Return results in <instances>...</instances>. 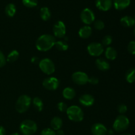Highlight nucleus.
Instances as JSON below:
<instances>
[{
  "label": "nucleus",
  "instance_id": "f257e3e1",
  "mask_svg": "<svg viewBox=\"0 0 135 135\" xmlns=\"http://www.w3.org/2000/svg\"><path fill=\"white\" fill-rule=\"evenodd\" d=\"M56 42L54 36L51 34H43L37 39L36 47L37 50L41 51H47L51 50Z\"/></svg>",
  "mask_w": 135,
  "mask_h": 135
},
{
  "label": "nucleus",
  "instance_id": "f03ea898",
  "mask_svg": "<svg viewBox=\"0 0 135 135\" xmlns=\"http://www.w3.org/2000/svg\"><path fill=\"white\" fill-rule=\"evenodd\" d=\"M19 129L22 135H33L37 131L38 126L32 120L26 119L21 122Z\"/></svg>",
  "mask_w": 135,
  "mask_h": 135
},
{
  "label": "nucleus",
  "instance_id": "7ed1b4c3",
  "mask_svg": "<svg viewBox=\"0 0 135 135\" xmlns=\"http://www.w3.org/2000/svg\"><path fill=\"white\" fill-rule=\"evenodd\" d=\"M67 116L70 120L75 122H80L84 118V113L80 107L72 105L67 108L66 111Z\"/></svg>",
  "mask_w": 135,
  "mask_h": 135
},
{
  "label": "nucleus",
  "instance_id": "20e7f679",
  "mask_svg": "<svg viewBox=\"0 0 135 135\" xmlns=\"http://www.w3.org/2000/svg\"><path fill=\"white\" fill-rule=\"evenodd\" d=\"M31 98L27 95H22L17 100L15 104V109L17 112L23 113L29 109L31 104Z\"/></svg>",
  "mask_w": 135,
  "mask_h": 135
},
{
  "label": "nucleus",
  "instance_id": "39448f33",
  "mask_svg": "<svg viewBox=\"0 0 135 135\" xmlns=\"http://www.w3.org/2000/svg\"><path fill=\"white\" fill-rule=\"evenodd\" d=\"M129 126V119L123 115H119L115 120L113 125V130L121 133L128 129Z\"/></svg>",
  "mask_w": 135,
  "mask_h": 135
},
{
  "label": "nucleus",
  "instance_id": "423d86ee",
  "mask_svg": "<svg viewBox=\"0 0 135 135\" xmlns=\"http://www.w3.org/2000/svg\"><path fill=\"white\" fill-rule=\"evenodd\" d=\"M38 65L41 71L46 75H52L55 71V67L54 62L49 58L42 59L40 61Z\"/></svg>",
  "mask_w": 135,
  "mask_h": 135
},
{
  "label": "nucleus",
  "instance_id": "0eeeda50",
  "mask_svg": "<svg viewBox=\"0 0 135 135\" xmlns=\"http://www.w3.org/2000/svg\"><path fill=\"white\" fill-rule=\"evenodd\" d=\"M88 54L94 57H98L103 54L104 51V46L98 42H92L87 46Z\"/></svg>",
  "mask_w": 135,
  "mask_h": 135
},
{
  "label": "nucleus",
  "instance_id": "6e6552de",
  "mask_svg": "<svg viewBox=\"0 0 135 135\" xmlns=\"http://www.w3.org/2000/svg\"><path fill=\"white\" fill-rule=\"evenodd\" d=\"M80 19L85 25H89L93 23L95 21V15L91 9L88 8L83 9L80 13Z\"/></svg>",
  "mask_w": 135,
  "mask_h": 135
},
{
  "label": "nucleus",
  "instance_id": "1a4fd4ad",
  "mask_svg": "<svg viewBox=\"0 0 135 135\" xmlns=\"http://www.w3.org/2000/svg\"><path fill=\"white\" fill-rule=\"evenodd\" d=\"M53 32H54V36L56 38H64L66 34V26L64 22L61 21L55 22L53 27Z\"/></svg>",
  "mask_w": 135,
  "mask_h": 135
},
{
  "label": "nucleus",
  "instance_id": "9d476101",
  "mask_svg": "<svg viewBox=\"0 0 135 135\" xmlns=\"http://www.w3.org/2000/svg\"><path fill=\"white\" fill-rule=\"evenodd\" d=\"M88 76L86 73L82 71H76L72 75V80L75 84L79 85H84L88 83Z\"/></svg>",
  "mask_w": 135,
  "mask_h": 135
},
{
  "label": "nucleus",
  "instance_id": "9b49d317",
  "mask_svg": "<svg viewBox=\"0 0 135 135\" xmlns=\"http://www.w3.org/2000/svg\"><path fill=\"white\" fill-rule=\"evenodd\" d=\"M42 84L43 86L48 90H55L59 86V80L57 78L51 76L45 79Z\"/></svg>",
  "mask_w": 135,
  "mask_h": 135
},
{
  "label": "nucleus",
  "instance_id": "f8f14e48",
  "mask_svg": "<svg viewBox=\"0 0 135 135\" xmlns=\"http://www.w3.org/2000/svg\"><path fill=\"white\" fill-rule=\"evenodd\" d=\"M108 129L102 123H95L91 128V133L93 135H106Z\"/></svg>",
  "mask_w": 135,
  "mask_h": 135
},
{
  "label": "nucleus",
  "instance_id": "ddd939ff",
  "mask_svg": "<svg viewBox=\"0 0 135 135\" xmlns=\"http://www.w3.org/2000/svg\"><path fill=\"white\" fill-rule=\"evenodd\" d=\"M79 102L85 107L92 106L94 103V98L92 95L85 94L79 98Z\"/></svg>",
  "mask_w": 135,
  "mask_h": 135
},
{
  "label": "nucleus",
  "instance_id": "4468645a",
  "mask_svg": "<svg viewBox=\"0 0 135 135\" xmlns=\"http://www.w3.org/2000/svg\"><path fill=\"white\" fill-rule=\"evenodd\" d=\"M96 6L100 10L107 11L112 7V0H96Z\"/></svg>",
  "mask_w": 135,
  "mask_h": 135
},
{
  "label": "nucleus",
  "instance_id": "2eb2a0df",
  "mask_svg": "<svg viewBox=\"0 0 135 135\" xmlns=\"http://www.w3.org/2000/svg\"><path fill=\"white\" fill-rule=\"evenodd\" d=\"M92 28L90 26H88V25L81 27L79 31V36L81 38H83V39H87V38H89L92 35Z\"/></svg>",
  "mask_w": 135,
  "mask_h": 135
},
{
  "label": "nucleus",
  "instance_id": "dca6fc26",
  "mask_svg": "<svg viewBox=\"0 0 135 135\" xmlns=\"http://www.w3.org/2000/svg\"><path fill=\"white\" fill-rule=\"evenodd\" d=\"M96 65L98 69L102 71H108L110 68L109 63L105 59H103V58H98V59H96Z\"/></svg>",
  "mask_w": 135,
  "mask_h": 135
},
{
  "label": "nucleus",
  "instance_id": "f3484780",
  "mask_svg": "<svg viewBox=\"0 0 135 135\" xmlns=\"http://www.w3.org/2000/svg\"><path fill=\"white\" fill-rule=\"evenodd\" d=\"M131 0H114V7L117 10H123L129 6Z\"/></svg>",
  "mask_w": 135,
  "mask_h": 135
},
{
  "label": "nucleus",
  "instance_id": "a211bd4d",
  "mask_svg": "<svg viewBox=\"0 0 135 135\" xmlns=\"http://www.w3.org/2000/svg\"><path fill=\"white\" fill-rule=\"evenodd\" d=\"M62 94L64 98L67 100H72L76 96V92L75 90L71 87H66L63 89Z\"/></svg>",
  "mask_w": 135,
  "mask_h": 135
},
{
  "label": "nucleus",
  "instance_id": "6ab92c4d",
  "mask_svg": "<svg viewBox=\"0 0 135 135\" xmlns=\"http://www.w3.org/2000/svg\"><path fill=\"white\" fill-rule=\"evenodd\" d=\"M120 22L122 26L125 27H131L135 25L134 18L130 16H125L120 20Z\"/></svg>",
  "mask_w": 135,
  "mask_h": 135
},
{
  "label": "nucleus",
  "instance_id": "aec40b11",
  "mask_svg": "<svg viewBox=\"0 0 135 135\" xmlns=\"http://www.w3.org/2000/svg\"><path fill=\"white\" fill-rule=\"evenodd\" d=\"M63 126V121L59 117H54L51 120V127L54 131H58Z\"/></svg>",
  "mask_w": 135,
  "mask_h": 135
},
{
  "label": "nucleus",
  "instance_id": "412c9836",
  "mask_svg": "<svg viewBox=\"0 0 135 135\" xmlns=\"http://www.w3.org/2000/svg\"><path fill=\"white\" fill-rule=\"evenodd\" d=\"M105 57L109 60H114L117 56V52L113 47H108L105 51Z\"/></svg>",
  "mask_w": 135,
  "mask_h": 135
},
{
  "label": "nucleus",
  "instance_id": "4be33fe9",
  "mask_svg": "<svg viewBox=\"0 0 135 135\" xmlns=\"http://www.w3.org/2000/svg\"><path fill=\"white\" fill-rule=\"evenodd\" d=\"M40 14L41 18L44 21H48L51 18V13H50V9L46 7L41 8Z\"/></svg>",
  "mask_w": 135,
  "mask_h": 135
},
{
  "label": "nucleus",
  "instance_id": "5701e85b",
  "mask_svg": "<svg viewBox=\"0 0 135 135\" xmlns=\"http://www.w3.org/2000/svg\"><path fill=\"white\" fill-rule=\"evenodd\" d=\"M16 7L13 3H9L5 7V14L9 17H13L16 13Z\"/></svg>",
  "mask_w": 135,
  "mask_h": 135
},
{
  "label": "nucleus",
  "instance_id": "b1692460",
  "mask_svg": "<svg viewBox=\"0 0 135 135\" xmlns=\"http://www.w3.org/2000/svg\"><path fill=\"white\" fill-rule=\"evenodd\" d=\"M18 57H19V53L18 52V51L13 50L8 54L6 58L7 61L9 62V63H13L18 59Z\"/></svg>",
  "mask_w": 135,
  "mask_h": 135
},
{
  "label": "nucleus",
  "instance_id": "393cba45",
  "mask_svg": "<svg viewBox=\"0 0 135 135\" xmlns=\"http://www.w3.org/2000/svg\"><path fill=\"white\" fill-rule=\"evenodd\" d=\"M126 80L129 83H133L135 81V69L131 68L127 71L125 75Z\"/></svg>",
  "mask_w": 135,
  "mask_h": 135
},
{
  "label": "nucleus",
  "instance_id": "a878e982",
  "mask_svg": "<svg viewBox=\"0 0 135 135\" xmlns=\"http://www.w3.org/2000/svg\"><path fill=\"white\" fill-rule=\"evenodd\" d=\"M33 105L34 107L38 111V112H42L44 108V104L42 100L40 98L35 97L33 99Z\"/></svg>",
  "mask_w": 135,
  "mask_h": 135
},
{
  "label": "nucleus",
  "instance_id": "bb28decb",
  "mask_svg": "<svg viewBox=\"0 0 135 135\" xmlns=\"http://www.w3.org/2000/svg\"><path fill=\"white\" fill-rule=\"evenodd\" d=\"M56 49H57L59 51H64L67 50L69 47V45L67 44V42L65 41H57V42H55V46Z\"/></svg>",
  "mask_w": 135,
  "mask_h": 135
},
{
  "label": "nucleus",
  "instance_id": "cd10ccee",
  "mask_svg": "<svg viewBox=\"0 0 135 135\" xmlns=\"http://www.w3.org/2000/svg\"><path fill=\"white\" fill-rule=\"evenodd\" d=\"M22 4L26 7H35L38 5V0H22Z\"/></svg>",
  "mask_w": 135,
  "mask_h": 135
},
{
  "label": "nucleus",
  "instance_id": "c85d7f7f",
  "mask_svg": "<svg viewBox=\"0 0 135 135\" xmlns=\"http://www.w3.org/2000/svg\"><path fill=\"white\" fill-rule=\"evenodd\" d=\"M94 26L98 30H102L105 27V24L101 20H97L94 22Z\"/></svg>",
  "mask_w": 135,
  "mask_h": 135
},
{
  "label": "nucleus",
  "instance_id": "c756f323",
  "mask_svg": "<svg viewBox=\"0 0 135 135\" xmlns=\"http://www.w3.org/2000/svg\"><path fill=\"white\" fill-rule=\"evenodd\" d=\"M112 41H113L112 37L110 35H106L102 39V44L103 46H108L112 43Z\"/></svg>",
  "mask_w": 135,
  "mask_h": 135
},
{
  "label": "nucleus",
  "instance_id": "7c9ffc66",
  "mask_svg": "<svg viewBox=\"0 0 135 135\" xmlns=\"http://www.w3.org/2000/svg\"><path fill=\"white\" fill-rule=\"evenodd\" d=\"M128 51L132 55H135V41H131L129 42L127 46Z\"/></svg>",
  "mask_w": 135,
  "mask_h": 135
},
{
  "label": "nucleus",
  "instance_id": "2f4dec72",
  "mask_svg": "<svg viewBox=\"0 0 135 135\" xmlns=\"http://www.w3.org/2000/svg\"><path fill=\"white\" fill-rule=\"evenodd\" d=\"M40 135H56L55 134V131L53 130L50 128H46V129H43L41 132Z\"/></svg>",
  "mask_w": 135,
  "mask_h": 135
},
{
  "label": "nucleus",
  "instance_id": "473e14b6",
  "mask_svg": "<svg viewBox=\"0 0 135 135\" xmlns=\"http://www.w3.org/2000/svg\"><path fill=\"white\" fill-rule=\"evenodd\" d=\"M67 108H68V107H67V104L65 102H61L58 103L57 104V109H59L61 112H66Z\"/></svg>",
  "mask_w": 135,
  "mask_h": 135
},
{
  "label": "nucleus",
  "instance_id": "72a5a7b5",
  "mask_svg": "<svg viewBox=\"0 0 135 135\" xmlns=\"http://www.w3.org/2000/svg\"><path fill=\"white\" fill-rule=\"evenodd\" d=\"M7 62L6 57H5V55L3 54V53L0 50V68L3 67V66L5 65Z\"/></svg>",
  "mask_w": 135,
  "mask_h": 135
},
{
  "label": "nucleus",
  "instance_id": "f704fd0d",
  "mask_svg": "<svg viewBox=\"0 0 135 135\" xmlns=\"http://www.w3.org/2000/svg\"><path fill=\"white\" fill-rule=\"evenodd\" d=\"M117 109H118L119 113L123 115L127 112V107L125 104H121V105H119L118 106Z\"/></svg>",
  "mask_w": 135,
  "mask_h": 135
},
{
  "label": "nucleus",
  "instance_id": "c9c22d12",
  "mask_svg": "<svg viewBox=\"0 0 135 135\" xmlns=\"http://www.w3.org/2000/svg\"><path fill=\"white\" fill-rule=\"evenodd\" d=\"M88 83L92 85H96L99 83V80L96 76H92V77L88 79Z\"/></svg>",
  "mask_w": 135,
  "mask_h": 135
},
{
  "label": "nucleus",
  "instance_id": "e433bc0d",
  "mask_svg": "<svg viewBox=\"0 0 135 135\" xmlns=\"http://www.w3.org/2000/svg\"><path fill=\"white\" fill-rule=\"evenodd\" d=\"M31 62L32 63H34V64H38L40 62V59L37 57H32L31 58Z\"/></svg>",
  "mask_w": 135,
  "mask_h": 135
},
{
  "label": "nucleus",
  "instance_id": "4c0bfd02",
  "mask_svg": "<svg viewBox=\"0 0 135 135\" xmlns=\"http://www.w3.org/2000/svg\"><path fill=\"white\" fill-rule=\"evenodd\" d=\"M6 132H5V129L3 127L0 126V135H5Z\"/></svg>",
  "mask_w": 135,
  "mask_h": 135
},
{
  "label": "nucleus",
  "instance_id": "58836bf2",
  "mask_svg": "<svg viewBox=\"0 0 135 135\" xmlns=\"http://www.w3.org/2000/svg\"><path fill=\"white\" fill-rule=\"evenodd\" d=\"M56 135H65V133L63 130L61 129H59V130L57 131V132L55 133Z\"/></svg>",
  "mask_w": 135,
  "mask_h": 135
},
{
  "label": "nucleus",
  "instance_id": "ea45409f",
  "mask_svg": "<svg viewBox=\"0 0 135 135\" xmlns=\"http://www.w3.org/2000/svg\"><path fill=\"white\" fill-rule=\"evenodd\" d=\"M113 133H114V132L112 129H110V130L108 131V132H107V134H108V135H113Z\"/></svg>",
  "mask_w": 135,
  "mask_h": 135
},
{
  "label": "nucleus",
  "instance_id": "a19ab883",
  "mask_svg": "<svg viewBox=\"0 0 135 135\" xmlns=\"http://www.w3.org/2000/svg\"><path fill=\"white\" fill-rule=\"evenodd\" d=\"M10 135H21L19 134V133H12L11 134H10Z\"/></svg>",
  "mask_w": 135,
  "mask_h": 135
},
{
  "label": "nucleus",
  "instance_id": "79ce46f5",
  "mask_svg": "<svg viewBox=\"0 0 135 135\" xmlns=\"http://www.w3.org/2000/svg\"><path fill=\"white\" fill-rule=\"evenodd\" d=\"M121 135H131V134H129V133H123V134H121Z\"/></svg>",
  "mask_w": 135,
  "mask_h": 135
},
{
  "label": "nucleus",
  "instance_id": "37998d69",
  "mask_svg": "<svg viewBox=\"0 0 135 135\" xmlns=\"http://www.w3.org/2000/svg\"><path fill=\"white\" fill-rule=\"evenodd\" d=\"M134 35H135V28H134Z\"/></svg>",
  "mask_w": 135,
  "mask_h": 135
},
{
  "label": "nucleus",
  "instance_id": "c03bdc74",
  "mask_svg": "<svg viewBox=\"0 0 135 135\" xmlns=\"http://www.w3.org/2000/svg\"><path fill=\"white\" fill-rule=\"evenodd\" d=\"M134 21H135V16H134Z\"/></svg>",
  "mask_w": 135,
  "mask_h": 135
}]
</instances>
